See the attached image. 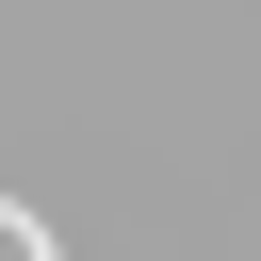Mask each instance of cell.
I'll return each instance as SVG.
<instances>
[{
	"instance_id": "obj_1",
	"label": "cell",
	"mask_w": 261,
	"mask_h": 261,
	"mask_svg": "<svg viewBox=\"0 0 261 261\" xmlns=\"http://www.w3.org/2000/svg\"><path fill=\"white\" fill-rule=\"evenodd\" d=\"M0 261H49V228H33V212H0Z\"/></svg>"
}]
</instances>
